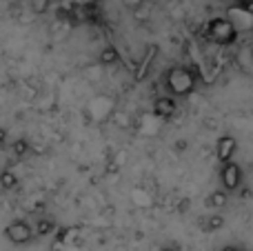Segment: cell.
Here are the masks:
<instances>
[{
    "instance_id": "obj_1",
    "label": "cell",
    "mask_w": 253,
    "mask_h": 251,
    "mask_svg": "<svg viewBox=\"0 0 253 251\" xmlns=\"http://www.w3.org/2000/svg\"><path fill=\"white\" fill-rule=\"evenodd\" d=\"M162 83H165V89L169 91V96L187 98L196 91L198 76L193 74V69H189V67H171Z\"/></svg>"
},
{
    "instance_id": "obj_2",
    "label": "cell",
    "mask_w": 253,
    "mask_h": 251,
    "mask_svg": "<svg viewBox=\"0 0 253 251\" xmlns=\"http://www.w3.org/2000/svg\"><path fill=\"white\" fill-rule=\"evenodd\" d=\"M207 36H209L215 44L227 47V44L236 42L238 36H240V31L236 29V25H233L229 18L220 16V18H211L209 20V25H207Z\"/></svg>"
},
{
    "instance_id": "obj_3",
    "label": "cell",
    "mask_w": 253,
    "mask_h": 251,
    "mask_svg": "<svg viewBox=\"0 0 253 251\" xmlns=\"http://www.w3.org/2000/svg\"><path fill=\"white\" fill-rule=\"evenodd\" d=\"M220 185L224 191L233 194L242 187V169L238 163H227L220 167Z\"/></svg>"
},
{
    "instance_id": "obj_4",
    "label": "cell",
    "mask_w": 253,
    "mask_h": 251,
    "mask_svg": "<svg viewBox=\"0 0 253 251\" xmlns=\"http://www.w3.org/2000/svg\"><path fill=\"white\" fill-rule=\"evenodd\" d=\"M34 231L36 229H31L29 222L13 220V222H9V225H7L4 236H7L13 245H27V243H31V238H34Z\"/></svg>"
},
{
    "instance_id": "obj_5",
    "label": "cell",
    "mask_w": 253,
    "mask_h": 251,
    "mask_svg": "<svg viewBox=\"0 0 253 251\" xmlns=\"http://www.w3.org/2000/svg\"><path fill=\"white\" fill-rule=\"evenodd\" d=\"M238 151V140L233 136H220L215 142V160L220 165L233 163V156Z\"/></svg>"
},
{
    "instance_id": "obj_6",
    "label": "cell",
    "mask_w": 253,
    "mask_h": 251,
    "mask_svg": "<svg viewBox=\"0 0 253 251\" xmlns=\"http://www.w3.org/2000/svg\"><path fill=\"white\" fill-rule=\"evenodd\" d=\"M178 111V102H175L173 96H160L153 102V116L160 120H171Z\"/></svg>"
},
{
    "instance_id": "obj_7",
    "label": "cell",
    "mask_w": 253,
    "mask_h": 251,
    "mask_svg": "<svg viewBox=\"0 0 253 251\" xmlns=\"http://www.w3.org/2000/svg\"><path fill=\"white\" fill-rule=\"evenodd\" d=\"M229 20L236 25L238 31H247L253 27V16L247 11H242V9H238L236 4H233V9H229Z\"/></svg>"
},
{
    "instance_id": "obj_8",
    "label": "cell",
    "mask_w": 253,
    "mask_h": 251,
    "mask_svg": "<svg viewBox=\"0 0 253 251\" xmlns=\"http://www.w3.org/2000/svg\"><path fill=\"white\" fill-rule=\"evenodd\" d=\"M156 51H158V47H156V44H151V47L147 49V53H144V60L140 62L138 71H135V80H142V78H147L149 69H151V62H153V58H156Z\"/></svg>"
},
{
    "instance_id": "obj_9",
    "label": "cell",
    "mask_w": 253,
    "mask_h": 251,
    "mask_svg": "<svg viewBox=\"0 0 253 251\" xmlns=\"http://www.w3.org/2000/svg\"><path fill=\"white\" fill-rule=\"evenodd\" d=\"M229 203V191L224 189H215L209 194V198H207V207H213V209H222L227 207Z\"/></svg>"
},
{
    "instance_id": "obj_10",
    "label": "cell",
    "mask_w": 253,
    "mask_h": 251,
    "mask_svg": "<svg viewBox=\"0 0 253 251\" xmlns=\"http://www.w3.org/2000/svg\"><path fill=\"white\" fill-rule=\"evenodd\" d=\"M118 60H120V53H118V49H116L114 44L102 47V51H100V65L102 67H111V65H116Z\"/></svg>"
},
{
    "instance_id": "obj_11",
    "label": "cell",
    "mask_w": 253,
    "mask_h": 251,
    "mask_svg": "<svg viewBox=\"0 0 253 251\" xmlns=\"http://www.w3.org/2000/svg\"><path fill=\"white\" fill-rule=\"evenodd\" d=\"M222 227H224V218L220 216V213H211V216L202 222V231H207V234H211V231H220Z\"/></svg>"
},
{
    "instance_id": "obj_12",
    "label": "cell",
    "mask_w": 253,
    "mask_h": 251,
    "mask_svg": "<svg viewBox=\"0 0 253 251\" xmlns=\"http://www.w3.org/2000/svg\"><path fill=\"white\" fill-rule=\"evenodd\" d=\"M0 187H2L4 191H11L18 187V176L11 169H2V173H0Z\"/></svg>"
},
{
    "instance_id": "obj_13",
    "label": "cell",
    "mask_w": 253,
    "mask_h": 251,
    "mask_svg": "<svg viewBox=\"0 0 253 251\" xmlns=\"http://www.w3.org/2000/svg\"><path fill=\"white\" fill-rule=\"evenodd\" d=\"M36 234L38 236L56 234V222L49 220V218H38V220H36Z\"/></svg>"
},
{
    "instance_id": "obj_14",
    "label": "cell",
    "mask_w": 253,
    "mask_h": 251,
    "mask_svg": "<svg viewBox=\"0 0 253 251\" xmlns=\"http://www.w3.org/2000/svg\"><path fill=\"white\" fill-rule=\"evenodd\" d=\"M11 149H13V154H16L18 158H22V156H25L27 151H29V142L22 140V138H20V140H16V142L11 145Z\"/></svg>"
},
{
    "instance_id": "obj_15",
    "label": "cell",
    "mask_w": 253,
    "mask_h": 251,
    "mask_svg": "<svg viewBox=\"0 0 253 251\" xmlns=\"http://www.w3.org/2000/svg\"><path fill=\"white\" fill-rule=\"evenodd\" d=\"M133 203H135V205H142V207H149V205H151V198H149L144 191L133 189Z\"/></svg>"
},
{
    "instance_id": "obj_16",
    "label": "cell",
    "mask_w": 253,
    "mask_h": 251,
    "mask_svg": "<svg viewBox=\"0 0 253 251\" xmlns=\"http://www.w3.org/2000/svg\"><path fill=\"white\" fill-rule=\"evenodd\" d=\"M47 9H49V0H31V11H34L36 16L44 13Z\"/></svg>"
},
{
    "instance_id": "obj_17",
    "label": "cell",
    "mask_w": 253,
    "mask_h": 251,
    "mask_svg": "<svg viewBox=\"0 0 253 251\" xmlns=\"http://www.w3.org/2000/svg\"><path fill=\"white\" fill-rule=\"evenodd\" d=\"M123 4H125V9H129L131 13H135L144 7V0H123Z\"/></svg>"
},
{
    "instance_id": "obj_18",
    "label": "cell",
    "mask_w": 253,
    "mask_h": 251,
    "mask_svg": "<svg viewBox=\"0 0 253 251\" xmlns=\"http://www.w3.org/2000/svg\"><path fill=\"white\" fill-rule=\"evenodd\" d=\"M76 231H78V229H69V227H67V229H62V231H58V243H67L69 238H74V236H76Z\"/></svg>"
},
{
    "instance_id": "obj_19",
    "label": "cell",
    "mask_w": 253,
    "mask_h": 251,
    "mask_svg": "<svg viewBox=\"0 0 253 251\" xmlns=\"http://www.w3.org/2000/svg\"><path fill=\"white\" fill-rule=\"evenodd\" d=\"M114 120L118 123V127H129V116L123 114V111H116V114H114Z\"/></svg>"
},
{
    "instance_id": "obj_20",
    "label": "cell",
    "mask_w": 253,
    "mask_h": 251,
    "mask_svg": "<svg viewBox=\"0 0 253 251\" xmlns=\"http://www.w3.org/2000/svg\"><path fill=\"white\" fill-rule=\"evenodd\" d=\"M236 7H238V9H242V11H247V13H251V16H253V0H238Z\"/></svg>"
},
{
    "instance_id": "obj_21",
    "label": "cell",
    "mask_w": 253,
    "mask_h": 251,
    "mask_svg": "<svg viewBox=\"0 0 253 251\" xmlns=\"http://www.w3.org/2000/svg\"><path fill=\"white\" fill-rule=\"evenodd\" d=\"M133 16H135V20H147V18H149V9H147V7H142L140 11H135Z\"/></svg>"
},
{
    "instance_id": "obj_22",
    "label": "cell",
    "mask_w": 253,
    "mask_h": 251,
    "mask_svg": "<svg viewBox=\"0 0 253 251\" xmlns=\"http://www.w3.org/2000/svg\"><path fill=\"white\" fill-rule=\"evenodd\" d=\"M187 149V140H178L175 142V151H184Z\"/></svg>"
},
{
    "instance_id": "obj_23",
    "label": "cell",
    "mask_w": 253,
    "mask_h": 251,
    "mask_svg": "<svg viewBox=\"0 0 253 251\" xmlns=\"http://www.w3.org/2000/svg\"><path fill=\"white\" fill-rule=\"evenodd\" d=\"M222 251H245V249L238 247V245H227V247H222Z\"/></svg>"
},
{
    "instance_id": "obj_24",
    "label": "cell",
    "mask_w": 253,
    "mask_h": 251,
    "mask_svg": "<svg viewBox=\"0 0 253 251\" xmlns=\"http://www.w3.org/2000/svg\"><path fill=\"white\" fill-rule=\"evenodd\" d=\"M89 71H91V80H98V78H100V74H98V67H91Z\"/></svg>"
},
{
    "instance_id": "obj_25",
    "label": "cell",
    "mask_w": 253,
    "mask_h": 251,
    "mask_svg": "<svg viewBox=\"0 0 253 251\" xmlns=\"http://www.w3.org/2000/svg\"><path fill=\"white\" fill-rule=\"evenodd\" d=\"M249 196H251V189H247V187L240 189V198H249Z\"/></svg>"
},
{
    "instance_id": "obj_26",
    "label": "cell",
    "mask_w": 253,
    "mask_h": 251,
    "mask_svg": "<svg viewBox=\"0 0 253 251\" xmlns=\"http://www.w3.org/2000/svg\"><path fill=\"white\" fill-rule=\"evenodd\" d=\"M160 251H175V249H169V247H165V249H160Z\"/></svg>"
},
{
    "instance_id": "obj_27",
    "label": "cell",
    "mask_w": 253,
    "mask_h": 251,
    "mask_svg": "<svg viewBox=\"0 0 253 251\" xmlns=\"http://www.w3.org/2000/svg\"><path fill=\"white\" fill-rule=\"evenodd\" d=\"M147 2H160V0H147Z\"/></svg>"
},
{
    "instance_id": "obj_28",
    "label": "cell",
    "mask_w": 253,
    "mask_h": 251,
    "mask_svg": "<svg viewBox=\"0 0 253 251\" xmlns=\"http://www.w3.org/2000/svg\"><path fill=\"white\" fill-rule=\"evenodd\" d=\"M251 60H253V49H251Z\"/></svg>"
}]
</instances>
